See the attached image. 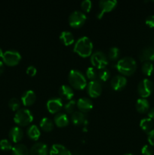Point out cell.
Masks as SVG:
<instances>
[{"label": "cell", "instance_id": "cell-23", "mask_svg": "<svg viewBox=\"0 0 154 155\" xmlns=\"http://www.w3.org/2000/svg\"><path fill=\"white\" fill-rule=\"evenodd\" d=\"M135 107L139 113L144 114L149 110V103L146 98H140L136 101Z\"/></svg>", "mask_w": 154, "mask_h": 155}, {"label": "cell", "instance_id": "cell-20", "mask_svg": "<svg viewBox=\"0 0 154 155\" xmlns=\"http://www.w3.org/2000/svg\"><path fill=\"white\" fill-rule=\"evenodd\" d=\"M54 123L58 127H65L69 124V120L64 113H57L54 117Z\"/></svg>", "mask_w": 154, "mask_h": 155}, {"label": "cell", "instance_id": "cell-38", "mask_svg": "<svg viewBox=\"0 0 154 155\" xmlns=\"http://www.w3.org/2000/svg\"><path fill=\"white\" fill-rule=\"evenodd\" d=\"M145 23L148 27H151V28H154V15H149L146 17V20H145Z\"/></svg>", "mask_w": 154, "mask_h": 155}, {"label": "cell", "instance_id": "cell-13", "mask_svg": "<svg viewBox=\"0 0 154 155\" xmlns=\"http://www.w3.org/2000/svg\"><path fill=\"white\" fill-rule=\"evenodd\" d=\"M48 147L44 142H36L30 150V155H48Z\"/></svg>", "mask_w": 154, "mask_h": 155}, {"label": "cell", "instance_id": "cell-17", "mask_svg": "<svg viewBox=\"0 0 154 155\" xmlns=\"http://www.w3.org/2000/svg\"><path fill=\"white\" fill-rule=\"evenodd\" d=\"M9 139L14 143H18L24 137V131L20 127H13L9 131Z\"/></svg>", "mask_w": 154, "mask_h": 155}, {"label": "cell", "instance_id": "cell-19", "mask_svg": "<svg viewBox=\"0 0 154 155\" xmlns=\"http://www.w3.org/2000/svg\"><path fill=\"white\" fill-rule=\"evenodd\" d=\"M58 92L61 98L68 100V101L72 99V97L74 96L73 89L70 86H68V85H62V86H60V87L59 88Z\"/></svg>", "mask_w": 154, "mask_h": 155}, {"label": "cell", "instance_id": "cell-29", "mask_svg": "<svg viewBox=\"0 0 154 155\" xmlns=\"http://www.w3.org/2000/svg\"><path fill=\"white\" fill-rule=\"evenodd\" d=\"M110 77V72L107 68L100 69L98 71V78L100 82H106Z\"/></svg>", "mask_w": 154, "mask_h": 155}, {"label": "cell", "instance_id": "cell-7", "mask_svg": "<svg viewBox=\"0 0 154 155\" xmlns=\"http://www.w3.org/2000/svg\"><path fill=\"white\" fill-rule=\"evenodd\" d=\"M2 58L5 64L12 67L18 64L21 60V55L17 50H7L4 52Z\"/></svg>", "mask_w": 154, "mask_h": 155}, {"label": "cell", "instance_id": "cell-16", "mask_svg": "<svg viewBox=\"0 0 154 155\" xmlns=\"http://www.w3.org/2000/svg\"><path fill=\"white\" fill-rule=\"evenodd\" d=\"M36 93L31 89L26 90L21 95V102L24 106H30L36 101Z\"/></svg>", "mask_w": 154, "mask_h": 155}, {"label": "cell", "instance_id": "cell-11", "mask_svg": "<svg viewBox=\"0 0 154 155\" xmlns=\"http://www.w3.org/2000/svg\"><path fill=\"white\" fill-rule=\"evenodd\" d=\"M46 107L51 114H57L63 107L62 98L60 97H51L47 101Z\"/></svg>", "mask_w": 154, "mask_h": 155}, {"label": "cell", "instance_id": "cell-21", "mask_svg": "<svg viewBox=\"0 0 154 155\" xmlns=\"http://www.w3.org/2000/svg\"><path fill=\"white\" fill-rule=\"evenodd\" d=\"M71 121L75 125H82V124H86V116L83 112L80 110L74 111L71 114Z\"/></svg>", "mask_w": 154, "mask_h": 155}, {"label": "cell", "instance_id": "cell-5", "mask_svg": "<svg viewBox=\"0 0 154 155\" xmlns=\"http://www.w3.org/2000/svg\"><path fill=\"white\" fill-rule=\"evenodd\" d=\"M91 63L94 68H98V70L106 68V66L108 64L107 55L104 51L97 50L91 55Z\"/></svg>", "mask_w": 154, "mask_h": 155}, {"label": "cell", "instance_id": "cell-32", "mask_svg": "<svg viewBox=\"0 0 154 155\" xmlns=\"http://www.w3.org/2000/svg\"><path fill=\"white\" fill-rule=\"evenodd\" d=\"M21 101L17 98H11L8 101V106L12 110L17 111L21 108Z\"/></svg>", "mask_w": 154, "mask_h": 155}, {"label": "cell", "instance_id": "cell-30", "mask_svg": "<svg viewBox=\"0 0 154 155\" xmlns=\"http://www.w3.org/2000/svg\"><path fill=\"white\" fill-rule=\"evenodd\" d=\"M120 55V50L118 47L113 46L109 49L108 51V58L112 61H116L119 58Z\"/></svg>", "mask_w": 154, "mask_h": 155}, {"label": "cell", "instance_id": "cell-4", "mask_svg": "<svg viewBox=\"0 0 154 155\" xmlns=\"http://www.w3.org/2000/svg\"><path fill=\"white\" fill-rule=\"evenodd\" d=\"M33 120V114L30 110L27 108H20L17 110L14 117L15 124L21 127H26L31 124Z\"/></svg>", "mask_w": 154, "mask_h": 155}, {"label": "cell", "instance_id": "cell-2", "mask_svg": "<svg viewBox=\"0 0 154 155\" xmlns=\"http://www.w3.org/2000/svg\"><path fill=\"white\" fill-rule=\"evenodd\" d=\"M117 71L123 76H131L137 69V63L133 58L125 56L117 61L116 64Z\"/></svg>", "mask_w": 154, "mask_h": 155}, {"label": "cell", "instance_id": "cell-40", "mask_svg": "<svg viewBox=\"0 0 154 155\" xmlns=\"http://www.w3.org/2000/svg\"><path fill=\"white\" fill-rule=\"evenodd\" d=\"M148 117L150 118L151 120H154V107L149 109L147 112Z\"/></svg>", "mask_w": 154, "mask_h": 155}, {"label": "cell", "instance_id": "cell-37", "mask_svg": "<svg viewBox=\"0 0 154 155\" xmlns=\"http://www.w3.org/2000/svg\"><path fill=\"white\" fill-rule=\"evenodd\" d=\"M26 72H27V74H28V75L33 77V76L36 75V73H37V69H36V67L33 66V65H30V66L27 67V70H26Z\"/></svg>", "mask_w": 154, "mask_h": 155}, {"label": "cell", "instance_id": "cell-28", "mask_svg": "<svg viewBox=\"0 0 154 155\" xmlns=\"http://www.w3.org/2000/svg\"><path fill=\"white\" fill-rule=\"evenodd\" d=\"M142 72L144 75L146 76H150L153 73L154 71V66L153 64L151 61H145L142 64L141 67Z\"/></svg>", "mask_w": 154, "mask_h": 155}, {"label": "cell", "instance_id": "cell-39", "mask_svg": "<svg viewBox=\"0 0 154 155\" xmlns=\"http://www.w3.org/2000/svg\"><path fill=\"white\" fill-rule=\"evenodd\" d=\"M147 140L149 145L154 147V130H152L147 133Z\"/></svg>", "mask_w": 154, "mask_h": 155}, {"label": "cell", "instance_id": "cell-33", "mask_svg": "<svg viewBox=\"0 0 154 155\" xmlns=\"http://www.w3.org/2000/svg\"><path fill=\"white\" fill-rule=\"evenodd\" d=\"M75 106H76V101L74 99H71L68 101L66 104L63 105V108H64L65 111L68 114H72L74 112V109H75Z\"/></svg>", "mask_w": 154, "mask_h": 155}, {"label": "cell", "instance_id": "cell-3", "mask_svg": "<svg viewBox=\"0 0 154 155\" xmlns=\"http://www.w3.org/2000/svg\"><path fill=\"white\" fill-rule=\"evenodd\" d=\"M68 80L71 87L82 90L87 86V80L85 76L81 71L76 69H72L68 74Z\"/></svg>", "mask_w": 154, "mask_h": 155}, {"label": "cell", "instance_id": "cell-42", "mask_svg": "<svg viewBox=\"0 0 154 155\" xmlns=\"http://www.w3.org/2000/svg\"><path fill=\"white\" fill-rule=\"evenodd\" d=\"M3 54H4V52H3V51L2 50V48H0V58H2Z\"/></svg>", "mask_w": 154, "mask_h": 155}, {"label": "cell", "instance_id": "cell-34", "mask_svg": "<svg viewBox=\"0 0 154 155\" xmlns=\"http://www.w3.org/2000/svg\"><path fill=\"white\" fill-rule=\"evenodd\" d=\"M13 146H12V144L8 139H3L0 141V148H1L2 151H10L12 149Z\"/></svg>", "mask_w": 154, "mask_h": 155}, {"label": "cell", "instance_id": "cell-36", "mask_svg": "<svg viewBox=\"0 0 154 155\" xmlns=\"http://www.w3.org/2000/svg\"><path fill=\"white\" fill-rule=\"evenodd\" d=\"M141 154L143 155H153V149L149 145H144L141 148Z\"/></svg>", "mask_w": 154, "mask_h": 155}, {"label": "cell", "instance_id": "cell-27", "mask_svg": "<svg viewBox=\"0 0 154 155\" xmlns=\"http://www.w3.org/2000/svg\"><path fill=\"white\" fill-rule=\"evenodd\" d=\"M140 127L144 132L147 133H149L152 130V127H153L152 120H151L149 117L143 118L140 121Z\"/></svg>", "mask_w": 154, "mask_h": 155}, {"label": "cell", "instance_id": "cell-10", "mask_svg": "<svg viewBox=\"0 0 154 155\" xmlns=\"http://www.w3.org/2000/svg\"><path fill=\"white\" fill-rule=\"evenodd\" d=\"M87 92L91 98L100 96L102 92V86L98 80H90L87 84Z\"/></svg>", "mask_w": 154, "mask_h": 155}, {"label": "cell", "instance_id": "cell-35", "mask_svg": "<svg viewBox=\"0 0 154 155\" xmlns=\"http://www.w3.org/2000/svg\"><path fill=\"white\" fill-rule=\"evenodd\" d=\"M92 2L91 0H84L81 2V8L85 12H89L91 9Z\"/></svg>", "mask_w": 154, "mask_h": 155}, {"label": "cell", "instance_id": "cell-26", "mask_svg": "<svg viewBox=\"0 0 154 155\" xmlns=\"http://www.w3.org/2000/svg\"><path fill=\"white\" fill-rule=\"evenodd\" d=\"M12 155H29L30 152L26 146L24 144H17L14 146H13L11 149Z\"/></svg>", "mask_w": 154, "mask_h": 155}, {"label": "cell", "instance_id": "cell-22", "mask_svg": "<svg viewBox=\"0 0 154 155\" xmlns=\"http://www.w3.org/2000/svg\"><path fill=\"white\" fill-rule=\"evenodd\" d=\"M59 38H60V40L61 41L62 43L66 46L72 45L75 42V38H74L73 34L71 32L67 31V30L62 31Z\"/></svg>", "mask_w": 154, "mask_h": 155}, {"label": "cell", "instance_id": "cell-43", "mask_svg": "<svg viewBox=\"0 0 154 155\" xmlns=\"http://www.w3.org/2000/svg\"><path fill=\"white\" fill-rule=\"evenodd\" d=\"M123 155H133L132 154H131V153H126V154H123Z\"/></svg>", "mask_w": 154, "mask_h": 155}, {"label": "cell", "instance_id": "cell-44", "mask_svg": "<svg viewBox=\"0 0 154 155\" xmlns=\"http://www.w3.org/2000/svg\"><path fill=\"white\" fill-rule=\"evenodd\" d=\"M153 46H154V45H153Z\"/></svg>", "mask_w": 154, "mask_h": 155}, {"label": "cell", "instance_id": "cell-15", "mask_svg": "<svg viewBox=\"0 0 154 155\" xmlns=\"http://www.w3.org/2000/svg\"><path fill=\"white\" fill-rule=\"evenodd\" d=\"M139 58L140 61L143 62L154 61V46L148 45V46L144 47L140 51Z\"/></svg>", "mask_w": 154, "mask_h": 155}, {"label": "cell", "instance_id": "cell-8", "mask_svg": "<svg viewBox=\"0 0 154 155\" xmlns=\"http://www.w3.org/2000/svg\"><path fill=\"white\" fill-rule=\"evenodd\" d=\"M153 83L147 78L143 79L137 86V92L141 98H146L152 94Z\"/></svg>", "mask_w": 154, "mask_h": 155}, {"label": "cell", "instance_id": "cell-18", "mask_svg": "<svg viewBox=\"0 0 154 155\" xmlns=\"http://www.w3.org/2000/svg\"><path fill=\"white\" fill-rule=\"evenodd\" d=\"M50 155H72L70 151L61 144H54L49 151Z\"/></svg>", "mask_w": 154, "mask_h": 155}, {"label": "cell", "instance_id": "cell-1", "mask_svg": "<svg viewBox=\"0 0 154 155\" xmlns=\"http://www.w3.org/2000/svg\"><path fill=\"white\" fill-rule=\"evenodd\" d=\"M73 51L82 58L89 57L93 53V43L88 36H81L75 41Z\"/></svg>", "mask_w": 154, "mask_h": 155}, {"label": "cell", "instance_id": "cell-25", "mask_svg": "<svg viewBox=\"0 0 154 155\" xmlns=\"http://www.w3.org/2000/svg\"><path fill=\"white\" fill-rule=\"evenodd\" d=\"M39 127L45 132H51L54 129V122L48 117H43L40 120Z\"/></svg>", "mask_w": 154, "mask_h": 155}, {"label": "cell", "instance_id": "cell-31", "mask_svg": "<svg viewBox=\"0 0 154 155\" xmlns=\"http://www.w3.org/2000/svg\"><path fill=\"white\" fill-rule=\"evenodd\" d=\"M86 77L89 79L90 80H96L98 78V71H97L96 68L94 67H88L86 69Z\"/></svg>", "mask_w": 154, "mask_h": 155}, {"label": "cell", "instance_id": "cell-6", "mask_svg": "<svg viewBox=\"0 0 154 155\" xmlns=\"http://www.w3.org/2000/svg\"><path fill=\"white\" fill-rule=\"evenodd\" d=\"M86 19H87V16L84 12L82 11L75 10L69 15L68 21L70 27L73 28H79L85 23Z\"/></svg>", "mask_w": 154, "mask_h": 155}, {"label": "cell", "instance_id": "cell-14", "mask_svg": "<svg viewBox=\"0 0 154 155\" xmlns=\"http://www.w3.org/2000/svg\"><path fill=\"white\" fill-rule=\"evenodd\" d=\"M76 106L80 111L85 113V112H88L91 110L93 107V103L89 98L82 97L77 100Z\"/></svg>", "mask_w": 154, "mask_h": 155}, {"label": "cell", "instance_id": "cell-9", "mask_svg": "<svg viewBox=\"0 0 154 155\" xmlns=\"http://www.w3.org/2000/svg\"><path fill=\"white\" fill-rule=\"evenodd\" d=\"M116 0H101L99 1L100 10L97 13V18L98 19L102 18L106 12H110L117 5Z\"/></svg>", "mask_w": 154, "mask_h": 155}, {"label": "cell", "instance_id": "cell-24", "mask_svg": "<svg viewBox=\"0 0 154 155\" xmlns=\"http://www.w3.org/2000/svg\"><path fill=\"white\" fill-rule=\"evenodd\" d=\"M27 133L28 137L30 139L34 141H37L41 136V132L39 127L36 125H31L28 127L27 130Z\"/></svg>", "mask_w": 154, "mask_h": 155}, {"label": "cell", "instance_id": "cell-41", "mask_svg": "<svg viewBox=\"0 0 154 155\" xmlns=\"http://www.w3.org/2000/svg\"><path fill=\"white\" fill-rule=\"evenodd\" d=\"M4 70H5L4 63H3V61H0V75H1V74H2L3 71H4Z\"/></svg>", "mask_w": 154, "mask_h": 155}, {"label": "cell", "instance_id": "cell-12", "mask_svg": "<svg viewBox=\"0 0 154 155\" xmlns=\"http://www.w3.org/2000/svg\"><path fill=\"white\" fill-rule=\"evenodd\" d=\"M127 84V79L125 78V76L121 75V74H117L115 75L110 81V85L111 87L116 91H120L125 88Z\"/></svg>", "mask_w": 154, "mask_h": 155}]
</instances>
